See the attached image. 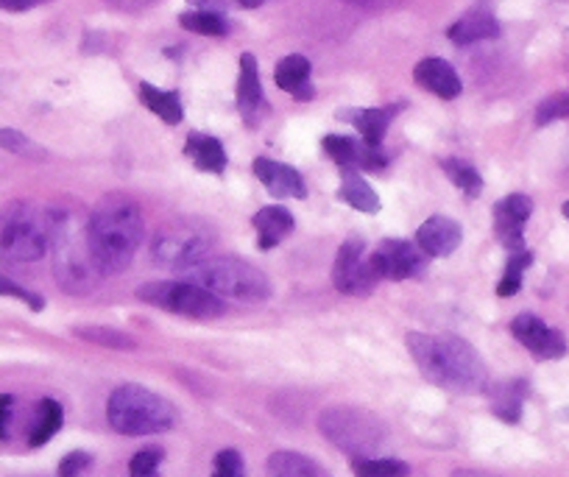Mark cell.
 Listing matches in <instances>:
<instances>
[{
	"label": "cell",
	"instance_id": "cell-49",
	"mask_svg": "<svg viewBox=\"0 0 569 477\" xmlns=\"http://www.w3.org/2000/svg\"><path fill=\"white\" fill-rule=\"evenodd\" d=\"M567 3H569V0H567Z\"/></svg>",
	"mask_w": 569,
	"mask_h": 477
},
{
	"label": "cell",
	"instance_id": "cell-28",
	"mask_svg": "<svg viewBox=\"0 0 569 477\" xmlns=\"http://www.w3.org/2000/svg\"><path fill=\"white\" fill-rule=\"evenodd\" d=\"M268 477H325V471L308 455L279 449L268 458Z\"/></svg>",
	"mask_w": 569,
	"mask_h": 477
},
{
	"label": "cell",
	"instance_id": "cell-31",
	"mask_svg": "<svg viewBox=\"0 0 569 477\" xmlns=\"http://www.w3.org/2000/svg\"><path fill=\"white\" fill-rule=\"evenodd\" d=\"M355 477H408L410 466L397 458H358L352 460Z\"/></svg>",
	"mask_w": 569,
	"mask_h": 477
},
{
	"label": "cell",
	"instance_id": "cell-39",
	"mask_svg": "<svg viewBox=\"0 0 569 477\" xmlns=\"http://www.w3.org/2000/svg\"><path fill=\"white\" fill-rule=\"evenodd\" d=\"M92 466V455L84 449H73L59 460V477H81Z\"/></svg>",
	"mask_w": 569,
	"mask_h": 477
},
{
	"label": "cell",
	"instance_id": "cell-2",
	"mask_svg": "<svg viewBox=\"0 0 569 477\" xmlns=\"http://www.w3.org/2000/svg\"><path fill=\"white\" fill-rule=\"evenodd\" d=\"M146 235L142 212L129 196H103L87 218V238L103 277L131 266Z\"/></svg>",
	"mask_w": 569,
	"mask_h": 477
},
{
	"label": "cell",
	"instance_id": "cell-11",
	"mask_svg": "<svg viewBox=\"0 0 569 477\" xmlns=\"http://www.w3.org/2000/svg\"><path fill=\"white\" fill-rule=\"evenodd\" d=\"M430 257L419 249V246L408 244V240H382L375 251H371V262H375L380 279H402L421 277Z\"/></svg>",
	"mask_w": 569,
	"mask_h": 477
},
{
	"label": "cell",
	"instance_id": "cell-36",
	"mask_svg": "<svg viewBox=\"0 0 569 477\" xmlns=\"http://www.w3.org/2000/svg\"><path fill=\"white\" fill-rule=\"evenodd\" d=\"M556 120H569V92H556L536 109V126H550Z\"/></svg>",
	"mask_w": 569,
	"mask_h": 477
},
{
	"label": "cell",
	"instance_id": "cell-27",
	"mask_svg": "<svg viewBox=\"0 0 569 477\" xmlns=\"http://www.w3.org/2000/svg\"><path fill=\"white\" fill-rule=\"evenodd\" d=\"M140 101L146 103V107H149L151 112H154L157 118L162 120V123H168V126L182 123L184 107H182V101H179L177 92L160 90V87L149 85V81H142V85H140Z\"/></svg>",
	"mask_w": 569,
	"mask_h": 477
},
{
	"label": "cell",
	"instance_id": "cell-22",
	"mask_svg": "<svg viewBox=\"0 0 569 477\" xmlns=\"http://www.w3.org/2000/svg\"><path fill=\"white\" fill-rule=\"evenodd\" d=\"M251 223H254L257 246H260L262 251L279 246L293 229H297V221H293V216L284 210V207H262V210L251 218Z\"/></svg>",
	"mask_w": 569,
	"mask_h": 477
},
{
	"label": "cell",
	"instance_id": "cell-43",
	"mask_svg": "<svg viewBox=\"0 0 569 477\" xmlns=\"http://www.w3.org/2000/svg\"><path fill=\"white\" fill-rule=\"evenodd\" d=\"M48 0H0V9L3 12H29V9L42 7Z\"/></svg>",
	"mask_w": 569,
	"mask_h": 477
},
{
	"label": "cell",
	"instance_id": "cell-15",
	"mask_svg": "<svg viewBox=\"0 0 569 477\" xmlns=\"http://www.w3.org/2000/svg\"><path fill=\"white\" fill-rule=\"evenodd\" d=\"M238 107L243 112L246 123L257 126L262 120V115L268 112L266 92L260 85V70H257V59L251 53L240 57L238 68Z\"/></svg>",
	"mask_w": 569,
	"mask_h": 477
},
{
	"label": "cell",
	"instance_id": "cell-33",
	"mask_svg": "<svg viewBox=\"0 0 569 477\" xmlns=\"http://www.w3.org/2000/svg\"><path fill=\"white\" fill-rule=\"evenodd\" d=\"M0 148L9 153H18V157H23V159H31V162L48 159L46 148L37 146L31 137H26L23 131H18V129H0Z\"/></svg>",
	"mask_w": 569,
	"mask_h": 477
},
{
	"label": "cell",
	"instance_id": "cell-16",
	"mask_svg": "<svg viewBox=\"0 0 569 477\" xmlns=\"http://www.w3.org/2000/svg\"><path fill=\"white\" fill-rule=\"evenodd\" d=\"M251 168H254V177L266 185L268 193L277 196V199H305L308 196V185L299 177V171L282 166V162L257 157Z\"/></svg>",
	"mask_w": 569,
	"mask_h": 477
},
{
	"label": "cell",
	"instance_id": "cell-24",
	"mask_svg": "<svg viewBox=\"0 0 569 477\" xmlns=\"http://www.w3.org/2000/svg\"><path fill=\"white\" fill-rule=\"evenodd\" d=\"M491 394V410L495 416H500L508 425H517L522 419V405L525 397H528V382L525 380H511L502 382V386L486 388Z\"/></svg>",
	"mask_w": 569,
	"mask_h": 477
},
{
	"label": "cell",
	"instance_id": "cell-40",
	"mask_svg": "<svg viewBox=\"0 0 569 477\" xmlns=\"http://www.w3.org/2000/svg\"><path fill=\"white\" fill-rule=\"evenodd\" d=\"M12 419H14V397L12 394H0V441H7L12 436Z\"/></svg>",
	"mask_w": 569,
	"mask_h": 477
},
{
	"label": "cell",
	"instance_id": "cell-18",
	"mask_svg": "<svg viewBox=\"0 0 569 477\" xmlns=\"http://www.w3.org/2000/svg\"><path fill=\"white\" fill-rule=\"evenodd\" d=\"M447 37H450L456 46H472V42H483V40H495V37H500V23H497L489 3L480 0V3H475L461 20H456V23L450 26Z\"/></svg>",
	"mask_w": 569,
	"mask_h": 477
},
{
	"label": "cell",
	"instance_id": "cell-8",
	"mask_svg": "<svg viewBox=\"0 0 569 477\" xmlns=\"http://www.w3.org/2000/svg\"><path fill=\"white\" fill-rule=\"evenodd\" d=\"M212 249H216V238L210 227L199 221L166 223L151 238V257L157 266L171 268V271H190L204 262Z\"/></svg>",
	"mask_w": 569,
	"mask_h": 477
},
{
	"label": "cell",
	"instance_id": "cell-21",
	"mask_svg": "<svg viewBox=\"0 0 569 477\" xmlns=\"http://www.w3.org/2000/svg\"><path fill=\"white\" fill-rule=\"evenodd\" d=\"M184 153L193 162L199 171L204 173H218L221 177L227 171V148L221 146V140L212 135H201V131H190L188 142H184Z\"/></svg>",
	"mask_w": 569,
	"mask_h": 477
},
{
	"label": "cell",
	"instance_id": "cell-25",
	"mask_svg": "<svg viewBox=\"0 0 569 477\" xmlns=\"http://www.w3.org/2000/svg\"><path fill=\"white\" fill-rule=\"evenodd\" d=\"M341 173H343V182H341V190H338V199H341L343 205L352 207V210L366 212V216L380 212V196L375 193V188H371L358 171H341Z\"/></svg>",
	"mask_w": 569,
	"mask_h": 477
},
{
	"label": "cell",
	"instance_id": "cell-5",
	"mask_svg": "<svg viewBox=\"0 0 569 477\" xmlns=\"http://www.w3.org/2000/svg\"><path fill=\"white\" fill-rule=\"evenodd\" d=\"M184 279L221 299L243 301V305H260L271 299V282L266 274L238 257H207L204 262L184 271Z\"/></svg>",
	"mask_w": 569,
	"mask_h": 477
},
{
	"label": "cell",
	"instance_id": "cell-13",
	"mask_svg": "<svg viewBox=\"0 0 569 477\" xmlns=\"http://www.w3.org/2000/svg\"><path fill=\"white\" fill-rule=\"evenodd\" d=\"M511 332L539 360H558L567 355V338H563V332L547 327L533 312H522V316L513 318Z\"/></svg>",
	"mask_w": 569,
	"mask_h": 477
},
{
	"label": "cell",
	"instance_id": "cell-45",
	"mask_svg": "<svg viewBox=\"0 0 569 477\" xmlns=\"http://www.w3.org/2000/svg\"><path fill=\"white\" fill-rule=\"evenodd\" d=\"M452 477H502V475H495V471H483V469H458L452 471Z\"/></svg>",
	"mask_w": 569,
	"mask_h": 477
},
{
	"label": "cell",
	"instance_id": "cell-9",
	"mask_svg": "<svg viewBox=\"0 0 569 477\" xmlns=\"http://www.w3.org/2000/svg\"><path fill=\"white\" fill-rule=\"evenodd\" d=\"M137 299L188 318H218L227 312V305H223L221 296L188 282V279H182V282L142 285V288L137 290Z\"/></svg>",
	"mask_w": 569,
	"mask_h": 477
},
{
	"label": "cell",
	"instance_id": "cell-41",
	"mask_svg": "<svg viewBox=\"0 0 569 477\" xmlns=\"http://www.w3.org/2000/svg\"><path fill=\"white\" fill-rule=\"evenodd\" d=\"M109 7L118 9V12H142V9L154 7L157 0H107Z\"/></svg>",
	"mask_w": 569,
	"mask_h": 477
},
{
	"label": "cell",
	"instance_id": "cell-20",
	"mask_svg": "<svg viewBox=\"0 0 569 477\" xmlns=\"http://www.w3.org/2000/svg\"><path fill=\"white\" fill-rule=\"evenodd\" d=\"M310 59L299 57V53H291V57L279 59L277 70H273V79H277V87L284 92H291L297 101H310L316 96L313 85H310Z\"/></svg>",
	"mask_w": 569,
	"mask_h": 477
},
{
	"label": "cell",
	"instance_id": "cell-1",
	"mask_svg": "<svg viewBox=\"0 0 569 477\" xmlns=\"http://www.w3.org/2000/svg\"><path fill=\"white\" fill-rule=\"evenodd\" d=\"M408 349L413 364L433 386L452 394H480L489 388L486 364L463 338L408 332Z\"/></svg>",
	"mask_w": 569,
	"mask_h": 477
},
{
	"label": "cell",
	"instance_id": "cell-7",
	"mask_svg": "<svg viewBox=\"0 0 569 477\" xmlns=\"http://www.w3.org/2000/svg\"><path fill=\"white\" fill-rule=\"evenodd\" d=\"M319 430L352 460L375 458L377 449L386 444V425L369 410L349 408V405L327 408L319 416Z\"/></svg>",
	"mask_w": 569,
	"mask_h": 477
},
{
	"label": "cell",
	"instance_id": "cell-42",
	"mask_svg": "<svg viewBox=\"0 0 569 477\" xmlns=\"http://www.w3.org/2000/svg\"><path fill=\"white\" fill-rule=\"evenodd\" d=\"M188 3L196 9V12L227 14V9H229V0H188Z\"/></svg>",
	"mask_w": 569,
	"mask_h": 477
},
{
	"label": "cell",
	"instance_id": "cell-26",
	"mask_svg": "<svg viewBox=\"0 0 569 477\" xmlns=\"http://www.w3.org/2000/svg\"><path fill=\"white\" fill-rule=\"evenodd\" d=\"M62 421H64L62 405L51 397L40 399L34 421H31V430H29V447H42V444L51 441V438L62 430Z\"/></svg>",
	"mask_w": 569,
	"mask_h": 477
},
{
	"label": "cell",
	"instance_id": "cell-10",
	"mask_svg": "<svg viewBox=\"0 0 569 477\" xmlns=\"http://www.w3.org/2000/svg\"><path fill=\"white\" fill-rule=\"evenodd\" d=\"M332 282L347 296H369L377 288L380 274H377L375 262H371V255L366 257L363 240L349 238L341 246V251L336 257V266H332Z\"/></svg>",
	"mask_w": 569,
	"mask_h": 477
},
{
	"label": "cell",
	"instance_id": "cell-29",
	"mask_svg": "<svg viewBox=\"0 0 569 477\" xmlns=\"http://www.w3.org/2000/svg\"><path fill=\"white\" fill-rule=\"evenodd\" d=\"M533 266V251L525 246L519 251H508V262H506V274H502L500 285H497V296L508 299V296L519 294L522 288V274Z\"/></svg>",
	"mask_w": 569,
	"mask_h": 477
},
{
	"label": "cell",
	"instance_id": "cell-19",
	"mask_svg": "<svg viewBox=\"0 0 569 477\" xmlns=\"http://www.w3.org/2000/svg\"><path fill=\"white\" fill-rule=\"evenodd\" d=\"M413 79L416 85H421L427 92H433V96L445 98V101H452V98L461 96V79H458L456 68L439 57L421 59L413 68Z\"/></svg>",
	"mask_w": 569,
	"mask_h": 477
},
{
	"label": "cell",
	"instance_id": "cell-17",
	"mask_svg": "<svg viewBox=\"0 0 569 477\" xmlns=\"http://www.w3.org/2000/svg\"><path fill=\"white\" fill-rule=\"evenodd\" d=\"M461 227L447 216L427 218L419 227V232H416V246H419L427 257H450L452 251L461 246Z\"/></svg>",
	"mask_w": 569,
	"mask_h": 477
},
{
	"label": "cell",
	"instance_id": "cell-44",
	"mask_svg": "<svg viewBox=\"0 0 569 477\" xmlns=\"http://www.w3.org/2000/svg\"><path fill=\"white\" fill-rule=\"evenodd\" d=\"M349 7H360V9H393L402 7L405 0H343Z\"/></svg>",
	"mask_w": 569,
	"mask_h": 477
},
{
	"label": "cell",
	"instance_id": "cell-47",
	"mask_svg": "<svg viewBox=\"0 0 569 477\" xmlns=\"http://www.w3.org/2000/svg\"><path fill=\"white\" fill-rule=\"evenodd\" d=\"M561 212H563V216H567V218H569V201H567V205H563V207H561Z\"/></svg>",
	"mask_w": 569,
	"mask_h": 477
},
{
	"label": "cell",
	"instance_id": "cell-35",
	"mask_svg": "<svg viewBox=\"0 0 569 477\" xmlns=\"http://www.w3.org/2000/svg\"><path fill=\"white\" fill-rule=\"evenodd\" d=\"M166 453L162 447H146L131 458L129 464V475L131 477H160V466Z\"/></svg>",
	"mask_w": 569,
	"mask_h": 477
},
{
	"label": "cell",
	"instance_id": "cell-37",
	"mask_svg": "<svg viewBox=\"0 0 569 477\" xmlns=\"http://www.w3.org/2000/svg\"><path fill=\"white\" fill-rule=\"evenodd\" d=\"M0 296H9V299L23 301V305H29L34 312H40L42 307H46V299H42L40 294H34V290L23 288V285H20V282L9 279L7 274H0Z\"/></svg>",
	"mask_w": 569,
	"mask_h": 477
},
{
	"label": "cell",
	"instance_id": "cell-23",
	"mask_svg": "<svg viewBox=\"0 0 569 477\" xmlns=\"http://www.w3.org/2000/svg\"><path fill=\"white\" fill-rule=\"evenodd\" d=\"M393 115H397V107L343 109V112H338V118L347 120V123H352L355 129L360 131V137H363V142H369V146H382V137H386Z\"/></svg>",
	"mask_w": 569,
	"mask_h": 477
},
{
	"label": "cell",
	"instance_id": "cell-3",
	"mask_svg": "<svg viewBox=\"0 0 569 477\" xmlns=\"http://www.w3.org/2000/svg\"><path fill=\"white\" fill-rule=\"evenodd\" d=\"M51 257L53 277L62 290L73 296H84L98 288L103 279L96 257H92L87 223L76 210H53L51 229Z\"/></svg>",
	"mask_w": 569,
	"mask_h": 477
},
{
	"label": "cell",
	"instance_id": "cell-48",
	"mask_svg": "<svg viewBox=\"0 0 569 477\" xmlns=\"http://www.w3.org/2000/svg\"><path fill=\"white\" fill-rule=\"evenodd\" d=\"M567 416H569V410H567Z\"/></svg>",
	"mask_w": 569,
	"mask_h": 477
},
{
	"label": "cell",
	"instance_id": "cell-46",
	"mask_svg": "<svg viewBox=\"0 0 569 477\" xmlns=\"http://www.w3.org/2000/svg\"><path fill=\"white\" fill-rule=\"evenodd\" d=\"M238 3H240V7H243V9H257V7H260V3H262V0H238Z\"/></svg>",
	"mask_w": 569,
	"mask_h": 477
},
{
	"label": "cell",
	"instance_id": "cell-4",
	"mask_svg": "<svg viewBox=\"0 0 569 477\" xmlns=\"http://www.w3.org/2000/svg\"><path fill=\"white\" fill-rule=\"evenodd\" d=\"M107 419L120 436H154L177 425V408L151 388L126 382L109 397Z\"/></svg>",
	"mask_w": 569,
	"mask_h": 477
},
{
	"label": "cell",
	"instance_id": "cell-12",
	"mask_svg": "<svg viewBox=\"0 0 569 477\" xmlns=\"http://www.w3.org/2000/svg\"><path fill=\"white\" fill-rule=\"evenodd\" d=\"M325 151L336 159V166L341 171H386L388 153L382 151V146H369V142H358L352 137L341 135H327L321 140Z\"/></svg>",
	"mask_w": 569,
	"mask_h": 477
},
{
	"label": "cell",
	"instance_id": "cell-30",
	"mask_svg": "<svg viewBox=\"0 0 569 477\" xmlns=\"http://www.w3.org/2000/svg\"><path fill=\"white\" fill-rule=\"evenodd\" d=\"M179 23H182V29L193 31V34H201V37H227L229 31H232V26H229L227 14H216V12H184L182 18H179Z\"/></svg>",
	"mask_w": 569,
	"mask_h": 477
},
{
	"label": "cell",
	"instance_id": "cell-6",
	"mask_svg": "<svg viewBox=\"0 0 569 477\" xmlns=\"http://www.w3.org/2000/svg\"><path fill=\"white\" fill-rule=\"evenodd\" d=\"M53 210L34 205H18L9 210L0 227V260L9 266L37 262L51 251Z\"/></svg>",
	"mask_w": 569,
	"mask_h": 477
},
{
	"label": "cell",
	"instance_id": "cell-38",
	"mask_svg": "<svg viewBox=\"0 0 569 477\" xmlns=\"http://www.w3.org/2000/svg\"><path fill=\"white\" fill-rule=\"evenodd\" d=\"M212 477H246L243 455L238 449H221L212 460Z\"/></svg>",
	"mask_w": 569,
	"mask_h": 477
},
{
	"label": "cell",
	"instance_id": "cell-32",
	"mask_svg": "<svg viewBox=\"0 0 569 477\" xmlns=\"http://www.w3.org/2000/svg\"><path fill=\"white\" fill-rule=\"evenodd\" d=\"M441 168H445V173L450 177V182L456 185L458 190H463L467 196H480V190H483V179H480V173L475 171L469 162H463V159H445L441 162Z\"/></svg>",
	"mask_w": 569,
	"mask_h": 477
},
{
	"label": "cell",
	"instance_id": "cell-34",
	"mask_svg": "<svg viewBox=\"0 0 569 477\" xmlns=\"http://www.w3.org/2000/svg\"><path fill=\"white\" fill-rule=\"evenodd\" d=\"M76 336L84 338V341L98 344V347H109V349H134V341H131L126 332L109 330V327H76Z\"/></svg>",
	"mask_w": 569,
	"mask_h": 477
},
{
	"label": "cell",
	"instance_id": "cell-14",
	"mask_svg": "<svg viewBox=\"0 0 569 477\" xmlns=\"http://www.w3.org/2000/svg\"><path fill=\"white\" fill-rule=\"evenodd\" d=\"M533 212V201L522 193H513L495 205V232L508 251L525 249V223Z\"/></svg>",
	"mask_w": 569,
	"mask_h": 477
}]
</instances>
